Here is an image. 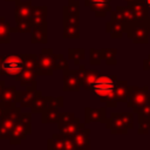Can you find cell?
<instances>
[{
	"instance_id": "obj_27",
	"label": "cell",
	"mask_w": 150,
	"mask_h": 150,
	"mask_svg": "<svg viewBox=\"0 0 150 150\" xmlns=\"http://www.w3.org/2000/svg\"><path fill=\"white\" fill-rule=\"evenodd\" d=\"M105 27H107V28H105L107 33H109L110 36H111V38H115V39L122 38L123 33L125 32L124 25H123L122 22H120V21H116V20H110V21H108L107 25H105Z\"/></svg>"
},
{
	"instance_id": "obj_10",
	"label": "cell",
	"mask_w": 150,
	"mask_h": 150,
	"mask_svg": "<svg viewBox=\"0 0 150 150\" xmlns=\"http://www.w3.org/2000/svg\"><path fill=\"white\" fill-rule=\"evenodd\" d=\"M148 90L149 87H135V86H130L129 89V98H128V107L131 108L134 110V112L141 108L142 105H144L145 103L149 102L150 96L148 95Z\"/></svg>"
},
{
	"instance_id": "obj_15",
	"label": "cell",
	"mask_w": 150,
	"mask_h": 150,
	"mask_svg": "<svg viewBox=\"0 0 150 150\" xmlns=\"http://www.w3.org/2000/svg\"><path fill=\"white\" fill-rule=\"evenodd\" d=\"M62 80H63V88H62L63 91H79L80 88L82 87L79 80L77 70H73V69L63 70Z\"/></svg>"
},
{
	"instance_id": "obj_1",
	"label": "cell",
	"mask_w": 150,
	"mask_h": 150,
	"mask_svg": "<svg viewBox=\"0 0 150 150\" xmlns=\"http://www.w3.org/2000/svg\"><path fill=\"white\" fill-rule=\"evenodd\" d=\"M117 79L115 76H107V75H100L97 80L91 86L90 90L94 93L100 100L105 103L109 108H115L117 105V101L115 100V88H116Z\"/></svg>"
},
{
	"instance_id": "obj_36",
	"label": "cell",
	"mask_w": 150,
	"mask_h": 150,
	"mask_svg": "<svg viewBox=\"0 0 150 150\" xmlns=\"http://www.w3.org/2000/svg\"><path fill=\"white\" fill-rule=\"evenodd\" d=\"M49 107H55V108H62L63 107V97L59 96V97H53V96H48L47 97V104L46 108Z\"/></svg>"
},
{
	"instance_id": "obj_33",
	"label": "cell",
	"mask_w": 150,
	"mask_h": 150,
	"mask_svg": "<svg viewBox=\"0 0 150 150\" xmlns=\"http://www.w3.org/2000/svg\"><path fill=\"white\" fill-rule=\"evenodd\" d=\"M54 69L55 70H67L69 69L68 62L66 60V57L63 56V54H55V64H54Z\"/></svg>"
},
{
	"instance_id": "obj_16",
	"label": "cell",
	"mask_w": 150,
	"mask_h": 150,
	"mask_svg": "<svg viewBox=\"0 0 150 150\" xmlns=\"http://www.w3.org/2000/svg\"><path fill=\"white\" fill-rule=\"evenodd\" d=\"M135 112L138 115V134H148L150 130V100Z\"/></svg>"
},
{
	"instance_id": "obj_43",
	"label": "cell",
	"mask_w": 150,
	"mask_h": 150,
	"mask_svg": "<svg viewBox=\"0 0 150 150\" xmlns=\"http://www.w3.org/2000/svg\"><path fill=\"white\" fill-rule=\"evenodd\" d=\"M124 1H127V2H130V1H134V0H124Z\"/></svg>"
},
{
	"instance_id": "obj_2",
	"label": "cell",
	"mask_w": 150,
	"mask_h": 150,
	"mask_svg": "<svg viewBox=\"0 0 150 150\" xmlns=\"http://www.w3.org/2000/svg\"><path fill=\"white\" fill-rule=\"evenodd\" d=\"M80 2L77 0H68L63 7V38H80Z\"/></svg>"
},
{
	"instance_id": "obj_7",
	"label": "cell",
	"mask_w": 150,
	"mask_h": 150,
	"mask_svg": "<svg viewBox=\"0 0 150 150\" xmlns=\"http://www.w3.org/2000/svg\"><path fill=\"white\" fill-rule=\"evenodd\" d=\"M25 68L23 54H8L2 56L0 63V75L16 76Z\"/></svg>"
},
{
	"instance_id": "obj_37",
	"label": "cell",
	"mask_w": 150,
	"mask_h": 150,
	"mask_svg": "<svg viewBox=\"0 0 150 150\" xmlns=\"http://www.w3.org/2000/svg\"><path fill=\"white\" fill-rule=\"evenodd\" d=\"M143 68L146 69V70H150V54H149L148 57L144 60V62H143Z\"/></svg>"
},
{
	"instance_id": "obj_19",
	"label": "cell",
	"mask_w": 150,
	"mask_h": 150,
	"mask_svg": "<svg viewBox=\"0 0 150 150\" xmlns=\"http://www.w3.org/2000/svg\"><path fill=\"white\" fill-rule=\"evenodd\" d=\"M110 1L111 0H84V5L89 7L97 18H103L111 9Z\"/></svg>"
},
{
	"instance_id": "obj_41",
	"label": "cell",
	"mask_w": 150,
	"mask_h": 150,
	"mask_svg": "<svg viewBox=\"0 0 150 150\" xmlns=\"http://www.w3.org/2000/svg\"><path fill=\"white\" fill-rule=\"evenodd\" d=\"M146 23H148V27H149V30H150V16H149L148 20H146Z\"/></svg>"
},
{
	"instance_id": "obj_30",
	"label": "cell",
	"mask_w": 150,
	"mask_h": 150,
	"mask_svg": "<svg viewBox=\"0 0 150 150\" xmlns=\"http://www.w3.org/2000/svg\"><path fill=\"white\" fill-rule=\"evenodd\" d=\"M68 57L76 66H80L81 61H83L86 59V50H84V48H69L68 49Z\"/></svg>"
},
{
	"instance_id": "obj_29",
	"label": "cell",
	"mask_w": 150,
	"mask_h": 150,
	"mask_svg": "<svg viewBox=\"0 0 150 150\" xmlns=\"http://www.w3.org/2000/svg\"><path fill=\"white\" fill-rule=\"evenodd\" d=\"M47 146L49 150H56V149L64 150V135L62 132L54 134L52 136V138L48 139Z\"/></svg>"
},
{
	"instance_id": "obj_5",
	"label": "cell",
	"mask_w": 150,
	"mask_h": 150,
	"mask_svg": "<svg viewBox=\"0 0 150 150\" xmlns=\"http://www.w3.org/2000/svg\"><path fill=\"white\" fill-rule=\"evenodd\" d=\"M21 107L14 105L7 108L0 116V139H9L18 118L21 115Z\"/></svg>"
},
{
	"instance_id": "obj_22",
	"label": "cell",
	"mask_w": 150,
	"mask_h": 150,
	"mask_svg": "<svg viewBox=\"0 0 150 150\" xmlns=\"http://www.w3.org/2000/svg\"><path fill=\"white\" fill-rule=\"evenodd\" d=\"M48 41V23H43L41 26H34L32 29L30 42L33 45L38 43H47Z\"/></svg>"
},
{
	"instance_id": "obj_31",
	"label": "cell",
	"mask_w": 150,
	"mask_h": 150,
	"mask_svg": "<svg viewBox=\"0 0 150 150\" xmlns=\"http://www.w3.org/2000/svg\"><path fill=\"white\" fill-rule=\"evenodd\" d=\"M46 104H47V97L42 96V93L39 90L38 96L33 101L30 110H32V112H42L46 109Z\"/></svg>"
},
{
	"instance_id": "obj_39",
	"label": "cell",
	"mask_w": 150,
	"mask_h": 150,
	"mask_svg": "<svg viewBox=\"0 0 150 150\" xmlns=\"http://www.w3.org/2000/svg\"><path fill=\"white\" fill-rule=\"evenodd\" d=\"M5 110H6V108H5V105H4V104L1 103V101H0V116L4 114V111H5Z\"/></svg>"
},
{
	"instance_id": "obj_13",
	"label": "cell",
	"mask_w": 150,
	"mask_h": 150,
	"mask_svg": "<svg viewBox=\"0 0 150 150\" xmlns=\"http://www.w3.org/2000/svg\"><path fill=\"white\" fill-rule=\"evenodd\" d=\"M111 20L122 22L124 25V29L127 28V26H129L130 23L136 21L134 13L128 5L127 6H117L116 9H114L111 12Z\"/></svg>"
},
{
	"instance_id": "obj_40",
	"label": "cell",
	"mask_w": 150,
	"mask_h": 150,
	"mask_svg": "<svg viewBox=\"0 0 150 150\" xmlns=\"http://www.w3.org/2000/svg\"><path fill=\"white\" fill-rule=\"evenodd\" d=\"M144 2H145V5H146V7H148V9L150 11V0H144Z\"/></svg>"
},
{
	"instance_id": "obj_23",
	"label": "cell",
	"mask_w": 150,
	"mask_h": 150,
	"mask_svg": "<svg viewBox=\"0 0 150 150\" xmlns=\"http://www.w3.org/2000/svg\"><path fill=\"white\" fill-rule=\"evenodd\" d=\"M48 15V7L47 6H33L30 13V22L33 26H41L46 23V19Z\"/></svg>"
},
{
	"instance_id": "obj_3",
	"label": "cell",
	"mask_w": 150,
	"mask_h": 150,
	"mask_svg": "<svg viewBox=\"0 0 150 150\" xmlns=\"http://www.w3.org/2000/svg\"><path fill=\"white\" fill-rule=\"evenodd\" d=\"M23 57H25V68L19 75L14 76V79L19 82L20 86L27 87V86L35 84L36 76H38V64H36L38 55L23 54Z\"/></svg>"
},
{
	"instance_id": "obj_35",
	"label": "cell",
	"mask_w": 150,
	"mask_h": 150,
	"mask_svg": "<svg viewBox=\"0 0 150 150\" xmlns=\"http://www.w3.org/2000/svg\"><path fill=\"white\" fill-rule=\"evenodd\" d=\"M102 61V53H101V49H94L91 48L89 50V62L91 66H96V64H100Z\"/></svg>"
},
{
	"instance_id": "obj_8",
	"label": "cell",
	"mask_w": 150,
	"mask_h": 150,
	"mask_svg": "<svg viewBox=\"0 0 150 150\" xmlns=\"http://www.w3.org/2000/svg\"><path fill=\"white\" fill-rule=\"evenodd\" d=\"M38 64V75L41 76H52L54 73L55 64V54L52 48H43L36 59Z\"/></svg>"
},
{
	"instance_id": "obj_25",
	"label": "cell",
	"mask_w": 150,
	"mask_h": 150,
	"mask_svg": "<svg viewBox=\"0 0 150 150\" xmlns=\"http://www.w3.org/2000/svg\"><path fill=\"white\" fill-rule=\"evenodd\" d=\"M129 89H130V86L128 84L127 81L117 80L116 88H115V100L117 102H128Z\"/></svg>"
},
{
	"instance_id": "obj_6",
	"label": "cell",
	"mask_w": 150,
	"mask_h": 150,
	"mask_svg": "<svg viewBox=\"0 0 150 150\" xmlns=\"http://www.w3.org/2000/svg\"><path fill=\"white\" fill-rule=\"evenodd\" d=\"M132 114L131 112H112L105 122V127L111 134H128V130L132 128Z\"/></svg>"
},
{
	"instance_id": "obj_21",
	"label": "cell",
	"mask_w": 150,
	"mask_h": 150,
	"mask_svg": "<svg viewBox=\"0 0 150 150\" xmlns=\"http://www.w3.org/2000/svg\"><path fill=\"white\" fill-rule=\"evenodd\" d=\"M128 6L131 8L136 21H146L149 18V9L144 2V0H134L128 2Z\"/></svg>"
},
{
	"instance_id": "obj_14",
	"label": "cell",
	"mask_w": 150,
	"mask_h": 150,
	"mask_svg": "<svg viewBox=\"0 0 150 150\" xmlns=\"http://www.w3.org/2000/svg\"><path fill=\"white\" fill-rule=\"evenodd\" d=\"M77 75H79V80L82 87H84L87 90H90L91 86L94 84V82L97 80V77L101 75L98 70L96 69H91V70H87L84 66L80 64L79 69H77Z\"/></svg>"
},
{
	"instance_id": "obj_20",
	"label": "cell",
	"mask_w": 150,
	"mask_h": 150,
	"mask_svg": "<svg viewBox=\"0 0 150 150\" xmlns=\"http://www.w3.org/2000/svg\"><path fill=\"white\" fill-rule=\"evenodd\" d=\"M32 7H33V4H32L30 0L16 2L15 13H14L16 23L18 22H21V21H28V20H30Z\"/></svg>"
},
{
	"instance_id": "obj_9",
	"label": "cell",
	"mask_w": 150,
	"mask_h": 150,
	"mask_svg": "<svg viewBox=\"0 0 150 150\" xmlns=\"http://www.w3.org/2000/svg\"><path fill=\"white\" fill-rule=\"evenodd\" d=\"M125 33L132 40L134 43H148L149 42V27L146 21H135L127 26Z\"/></svg>"
},
{
	"instance_id": "obj_11",
	"label": "cell",
	"mask_w": 150,
	"mask_h": 150,
	"mask_svg": "<svg viewBox=\"0 0 150 150\" xmlns=\"http://www.w3.org/2000/svg\"><path fill=\"white\" fill-rule=\"evenodd\" d=\"M80 125H81L80 120L77 117H75L74 114L61 112L59 122H57V127H59V131L62 132L64 136L73 137L75 135V132L77 131V129L80 128Z\"/></svg>"
},
{
	"instance_id": "obj_42",
	"label": "cell",
	"mask_w": 150,
	"mask_h": 150,
	"mask_svg": "<svg viewBox=\"0 0 150 150\" xmlns=\"http://www.w3.org/2000/svg\"><path fill=\"white\" fill-rule=\"evenodd\" d=\"M5 1H15V2H19V1H21V0H5Z\"/></svg>"
},
{
	"instance_id": "obj_28",
	"label": "cell",
	"mask_w": 150,
	"mask_h": 150,
	"mask_svg": "<svg viewBox=\"0 0 150 150\" xmlns=\"http://www.w3.org/2000/svg\"><path fill=\"white\" fill-rule=\"evenodd\" d=\"M11 33H12L11 23L4 16H0V45L11 42Z\"/></svg>"
},
{
	"instance_id": "obj_12",
	"label": "cell",
	"mask_w": 150,
	"mask_h": 150,
	"mask_svg": "<svg viewBox=\"0 0 150 150\" xmlns=\"http://www.w3.org/2000/svg\"><path fill=\"white\" fill-rule=\"evenodd\" d=\"M39 90L36 89L35 84L27 86L26 90L16 91V103L21 108H30L33 104V101L38 96Z\"/></svg>"
},
{
	"instance_id": "obj_17",
	"label": "cell",
	"mask_w": 150,
	"mask_h": 150,
	"mask_svg": "<svg viewBox=\"0 0 150 150\" xmlns=\"http://www.w3.org/2000/svg\"><path fill=\"white\" fill-rule=\"evenodd\" d=\"M89 134L90 130L84 127V124L81 123L80 128L75 132V135L71 137L73 142L75 144V149H89L90 148V141H89Z\"/></svg>"
},
{
	"instance_id": "obj_38",
	"label": "cell",
	"mask_w": 150,
	"mask_h": 150,
	"mask_svg": "<svg viewBox=\"0 0 150 150\" xmlns=\"http://www.w3.org/2000/svg\"><path fill=\"white\" fill-rule=\"evenodd\" d=\"M5 87H6L5 80H0V96H1V94H2V91H4V89H5Z\"/></svg>"
},
{
	"instance_id": "obj_24",
	"label": "cell",
	"mask_w": 150,
	"mask_h": 150,
	"mask_svg": "<svg viewBox=\"0 0 150 150\" xmlns=\"http://www.w3.org/2000/svg\"><path fill=\"white\" fill-rule=\"evenodd\" d=\"M0 101L5 105L6 109L16 105V88H15V86L5 87V89L0 96Z\"/></svg>"
},
{
	"instance_id": "obj_34",
	"label": "cell",
	"mask_w": 150,
	"mask_h": 150,
	"mask_svg": "<svg viewBox=\"0 0 150 150\" xmlns=\"http://www.w3.org/2000/svg\"><path fill=\"white\" fill-rule=\"evenodd\" d=\"M33 23L30 22V20L28 21H21L18 22L15 28H12V32H19V33H32L33 29Z\"/></svg>"
},
{
	"instance_id": "obj_4",
	"label": "cell",
	"mask_w": 150,
	"mask_h": 150,
	"mask_svg": "<svg viewBox=\"0 0 150 150\" xmlns=\"http://www.w3.org/2000/svg\"><path fill=\"white\" fill-rule=\"evenodd\" d=\"M32 132V112H22L9 137L11 145H18Z\"/></svg>"
},
{
	"instance_id": "obj_32",
	"label": "cell",
	"mask_w": 150,
	"mask_h": 150,
	"mask_svg": "<svg viewBox=\"0 0 150 150\" xmlns=\"http://www.w3.org/2000/svg\"><path fill=\"white\" fill-rule=\"evenodd\" d=\"M102 53V60H104V62L107 64H116L117 60H116V55H117V50L114 48H103L101 49Z\"/></svg>"
},
{
	"instance_id": "obj_44",
	"label": "cell",
	"mask_w": 150,
	"mask_h": 150,
	"mask_svg": "<svg viewBox=\"0 0 150 150\" xmlns=\"http://www.w3.org/2000/svg\"><path fill=\"white\" fill-rule=\"evenodd\" d=\"M1 59H2V56H0V63H1Z\"/></svg>"
},
{
	"instance_id": "obj_26",
	"label": "cell",
	"mask_w": 150,
	"mask_h": 150,
	"mask_svg": "<svg viewBox=\"0 0 150 150\" xmlns=\"http://www.w3.org/2000/svg\"><path fill=\"white\" fill-rule=\"evenodd\" d=\"M41 114H42L41 121L43 124H55V123L57 124L61 115V112H59V108H55V107L46 108Z\"/></svg>"
},
{
	"instance_id": "obj_18",
	"label": "cell",
	"mask_w": 150,
	"mask_h": 150,
	"mask_svg": "<svg viewBox=\"0 0 150 150\" xmlns=\"http://www.w3.org/2000/svg\"><path fill=\"white\" fill-rule=\"evenodd\" d=\"M107 109L103 108H84V123H91V122H100V123H105L108 117H107Z\"/></svg>"
}]
</instances>
